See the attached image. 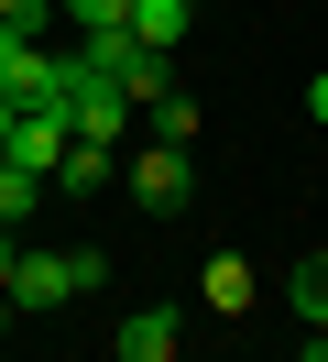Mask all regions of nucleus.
I'll return each mask as SVG.
<instances>
[{
    "mask_svg": "<svg viewBox=\"0 0 328 362\" xmlns=\"http://www.w3.org/2000/svg\"><path fill=\"white\" fill-rule=\"evenodd\" d=\"M11 318H22V308H11V286H0V340H11Z\"/></svg>",
    "mask_w": 328,
    "mask_h": 362,
    "instance_id": "15",
    "label": "nucleus"
},
{
    "mask_svg": "<svg viewBox=\"0 0 328 362\" xmlns=\"http://www.w3.org/2000/svg\"><path fill=\"white\" fill-rule=\"evenodd\" d=\"M0 165H22V176H44V187H55V165H66V110H11Z\"/></svg>",
    "mask_w": 328,
    "mask_h": 362,
    "instance_id": "4",
    "label": "nucleus"
},
{
    "mask_svg": "<svg viewBox=\"0 0 328 362\" xmlns=\"http://www.w3.org/2000/svg\"><path fill=\"white\" fill-rule=\"evenodd\" d=\"M33 198H44V176H22V165H0V220H11V230L33 220Z\"/></svg>",
    "mask_w": 328,
    "mask_h": 362,
    "instance_id": "11",
    "label": "nucleus"
},
{
    "mask_svg": "<svg viewBox=\"0 0 328 362\" xmlns=\"http://www.w3.org/2000/svg\"><path fill=\"white\" fill-rule=\"evenodd\" d=\"M0 143H11V99H0Z\"/></svg>",
    "mask_w": 328,
    "mask_h": 362,
    "instance_id": "16",
    "label": "nucleus"
},
{
    "mask_svg": "<svg viewBox=\"0 0 328 362\" xmlns=\"http://www.w3.org/2000/svg\"><path fill=\"white\" fill-rule=\"evenodd\" d=\"M109 176H121V154H109V143H77V132H66V165H55V187H66V198H99Z\"/></svg>",
    "mask_w": 328,
    "mask_h": 362,
    "instance_id": "6",
    "label": "nucleus"
},
{
    "mask_svg": "<svg viewBox=\"0 0 328 362\" xmlns=\"http://www.w3.org/2000/svg\"><path fill=\"white\" fill-rule=\"evenodd\" d=\"M109 286V252H33V242H22V264H11V308L22 318H44V308H77V296H99Z\"/></svg>",
    "mask_w": 328,
    "mask_h": 362,
    "instance_id": "1",
    "label": "nucleus"
},
{
    "mask_svg": "<svg viewBox=\"0 0 328 362\" xmlns=\"http://www.w3.org/2000/svg\"><path fill=\"white\" fill-rule=\"evenodd\" d=\"M142 110H153V143H197V99H186V88L142 99Z\"/></svg>",
    "mask_w": 328,
    "mask_h": 362,
    "instance_id": "10",
    "label": "nucleus"
},
{
    "mask_svg": "<svg viewBox=\"0 0 328 362\" xmlns=\"http://www.w3.org/2000/svg\"><path fill=\"white\" fill-rule=\"evenodd\" d=\"M197 296H208L219 318H241V308H252V264H241V252H208V274H197Z\"/></svg>",
    "mask_w": 328,
    "mask_h": 362,
    "instance_id": "7",
    "label": "nucleus"
},
{
    "mask_svg": "<svg viewBox=\"0 0 328 362\" xmlns=\"http://www.w3.org/2000/svg\"><path fill=\"white\" fill-rule=\"evenodd\" d=\"M284 296H296V318H306V329H328V252H306V264L284 274Z\"/></svg>",
    "mask_w": 328,
    "mask_h": 362,
    "instance_id": "9",
    "label": "nucleus"
},
{
    "mask_svg": "<svg viewBox=\"0 0 328 362\" xmlns=\"http://www.w3.org/2000/svg\"><path fill=\"white\" fill-rule=\"evenodd\" d=\"M44 11H55V0H0V23H11V33H44Z\"/></svg>",
    "mask_w": 328,
    "mask_h": 362,
    "instance_id": "13",
    "label": "nucleus"
},
{
    "mask_svg": "<svg viewBox=\"0 0 328 362\" xmlns=\"http://www.w3.org/2000/svg\"><path fill=\"white\" fill-rule=\"evenodd\" d=\"M55 66H66V132H77V143H121L142 99H131L121 77H99V66H87L77 45H55Z\"/></svg>",
    "mask_w": 328,
    "mask_h": 362,
    "instance_id": "2",
    "label": "nucleus"
},
{
    "mask_svg": "<svg viewBox=\"0 0 328 362\" xmlns=\"http://www.w3.org/2000/svg\"><path fill=\"white\" fill-rule=\"evenodd\" d=\"M175 329H186L175 308H131L121 329H109V362H175Z\"/></svg>",
    "mask_w": 328,
    "mask_h": 362,
    "instance_id": "5",
    "label": "nucleus"
},
{
    "mask_svg": "<svg viewBox=\"0 0 328 362\" xmlns=\"http://www.w3.org/2000/svg\"><path fill=\"white\" fill-rule=\"evenodd\" d=\"M186 23H197V0H131V33H142V45H186Z\"/></svg>",
    "mask_w": 328,
    "mask_h": 362,
    "instance_id": "8",
    "label": "nucleus"
},
{
    "mask_svg": "<svg viewBox=\"0 0 328 362\" xmlns=\"http://www.w3.org/2000/svg\"><path fill=\"white\" fill-rule=\"evenodd\" d=\"M121 176H131V198H142L153 220H175V209H186V187H197V165H186V143H142Z\"/></svg>",
    "mask_w": 328,
    "mask_h": 362,
    "instance_id": "3",
    "label": "nucleus"
},
{
    "mask_svg": "<svg viewBox=\"0 0 328 362\" xmlns=\"http://www.w3.org/2000/svg\"><path fill=\"white\" fill-rule=\"evenodd\" d=\"M66 23H77V33H109V23H131V0H66Z\"/></svg>",
    "mask_w": 328,
    "mask_h": 362,
    "instance_id": "12",
    "label": "nucleus"
},
{
    "mask_svg": "<svg viewBox=\"0 0 328 362\" xmlns=\"http://www.w3.org/2000/svg\"><path fill=\"white\" fill-rule=\"evenodd\" d=\"M306 121H317V132H328V77H317V88H306Z\"/></svg>",
    "mask_w": 328,
    "mask_h": 362,
    "instance_id": "14",
    "label": "nucleus"
}]
</instances>
